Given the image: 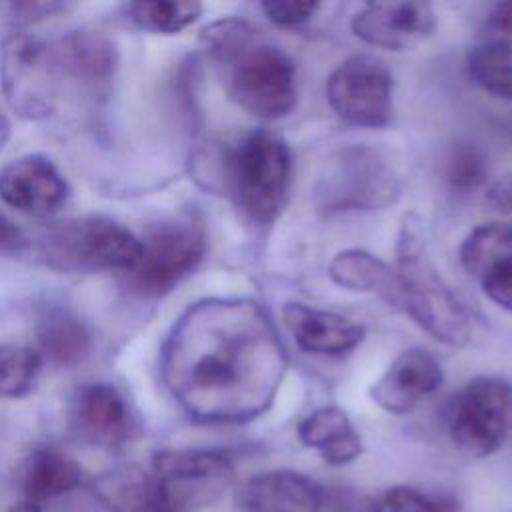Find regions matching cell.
Here are the masks:
<instances>
[{
	"label": "cell",
	"mask_w": 512,
	"mask_h": 512,
	"mask_svg": "<svg viewBox=\"0 0 512 512\" xmlns=\"http://www.w3.org/2000/svg\"><path fill=\"white\" fill-rule=\"evenodd\" d=\"M44 262L70 272H130L142 240L108 216H76L50 224L38 238Z\"/></svg>",
	"instance_id": "5"
},
{
	"label": "cell",
	"mask_w": 512,
	"mask_h": 512,
	"mask_svg": "<svg viewBox=\"0 0 512 512\" xmlns=\"http://www.w3.org/2000/svg\"><path fill=\"white\" fill-rule=\"evenodd\" d=\"M82 482L80 464L68 454L42 446L36 448L24 462L20 486L28 502L40 504L50 498L72 492Z\"/></svg>",
	"instance_id": "21"
},
{
	"label": "cell",
	"mask_w": 512,
	"mask_h": 512,
	"mask_svg": "<svg viewBox=\"0 0 512 512\" xmlns=\"http://www.w3.org/2000/svg\"><path fill=\"white\" fill-rule=\"evenodd\" d=\"M470 78L488 94L512 100V40L494 38L468 54Z\"/></svg>",
	"instance_id": "24"
},
{
	"label": "cell",
	"mask_w": 512,
	"mask_h": 512,
	"mask_svg": "<svg viewBox=\"0 0 512 512\" xmlns=\"http://www.w3.org/2000/svg\"><path fill=\"white\" fill-rule=\"evenodd\" d=\"M484 294L500 308L512 312V258L492 266L482 278Z\"/></svg>",
	"instance_id": "31"
},
{
	"label": "cell",
	"mask_w": 512,
	"mask_h": 512,
	"mask_svg": "<svg viewBox=\"0 0 512 512\" xmlns=\"http://www.w3.org/2000/svg\"><path fill=\"white\" fill-rule=\"evenodd\" d=\"M422 240L418 224L408 218L398 242L400 288L394 306L432 338L448 346H464L472 338L470 314L426 262Z\"/></svg>",
	"instance_id": "3"
},
{
	"label": "cell",
	"mask_w": 512,
	"mask_h": 512,
	"mask_svg": "<svg viewBox=\"0 0 512 512\" xmlns=\"http://www.w3.org/2000/svg\"><path fill=\"white\" fill-rule=\"evenodd\" d=\"M486 202L498 212H512V174H504L486 190Z\"/></svg>",
	"instance_id": "33"
},
{
	"label": "cell",
	"mask_w": 512,
	"mask_h": 512,
	"mask_svg": "<svg viewBox=\"0 0 512 512\" xmlns=\"http://www.w3.org/2000/svg\"><path fill=\"white\" fill-rule=\"evenodd\" d=\"M126 18L140 30L154 34H178L192 26L202 14L198 2H130Z\"/></svg>",
	"instance_id": "26"
},
{
	"label": "cell",
	"mask_w": 512,
	"mask_h": 512,
	"mask_svg": "<svg viewBox=\"0 0 512 512\" xmlns=\"http://www.w3.org/2000/svg\"><path fill=\"white\" fill-rule=\"evenodd\" d=\"M204 42L222 84L242 110L258 118L286 116L296 104L292 60L240 20H222L204 30Z\"/></svg>",
	"instance_id": "2"
},
{
	"label": "cell",
	"mask_w": 512,
	"mask_h": 512,
	"mask_svg": "<svg viewBox=\"0 0 512 512\" xmlns=\"http://www.w3.org/2000/svg\"><path fill=\"white\" fill-rule=\"evenodd\" d=\"M226 174L242 212L254 222H272L280 214L290 186V148L276 134L256 130L230 150Z\"/></svg>",
	"instance_id": "6"
},
{
	"label": "cell",
	"mask_w": 512,
	"mask_h": 512,
	"mask_svg": "<svg viewBox=\"0 0 512 512\" xmlns=\"http://www.w3.org/2000/svg\"><path fill=\"white\" fill-rule=\"evenodd\" d=\"M70 82L86 92L104 90L116 70V48L100 32L74 30L58 38Z\"/></svg>",
	"instance_id": "19"
},
{
	"label": "cell",
	"mask_w": 512,
	"mask_h": 512,
	"mask_svg": "<svg viewBox=\"0 0 512 512\" xmlns=\"http://www.w3.org/2000/svg\"><path fill=\"white\" fill-rule=\"evenodd\" d=\"M240 504L246 512H320L322 490L294 470H272L244 484Z\"/></svg>",
	"instance_id": "17"
},
{
	"label": "cell",
	"mask_w": 512,
	"mask_h": 512,
	"mask_svg": "<svg viewBox=\"0 0 512 512\" xmlns=\"http://www.w3.org/2000/svg\"><path fill=\"white\" fill-rule=\"evenodd\" d=\"M6 512H44L40 508V504H34V502H28V500H22L18 504H14L12 508H8Z\"/></svg>",
	"instance_id": "37"
},
{
	"label": "cell",
	"mask_w": 512,
	"mask_h": 512,
	"mask_svg": "<svg viewBox=\"0 0 512 512\" xmlns=\"http://www.w3.org/2000/svg\"><path fill=\"white\" fill-rule=\"evenodd\" d=\"M484 176H486L484 156L470 144L454 146L446 166L448 182L456 190H470V188H476L484 180Z\"/></svg>",
	"instance_id": "28"
},
{
	"label": "cell",
	"mask_w": 512,
	"mask_h": 512,
	"mask_svg": "<svg viewBox=\"0 0 512 512\" xmlns=\"http://www.w3.org/2000/svg\"><path fill=\"white\" fill-rule=\"evenodd\" d=\"M512 258V226L510 224H482L474 228L460 248V262L464 270L482 278L492 266Z\"/></svg>",
	"instance_id": "25"
},
{
	"label": "cell",
	"mask_w": 512,
	"mask_h": 512,
	"mask_svg": "<svg viewBox=\"0 0 512 512\" xmlns=\"http://www.w3.org/2000/svg\"><path fill=\"white\" fill-rule=\"evenodd\" d=\"M298 438L332 466H344L362 454L360 434L348 414L336 406H324L308 414L298 424Z\"/></svg>",
	"instance_id": "20"
},
{
	"label": "cell",
	"mask_w": 512,
	"mask_h": 512,
	"mask_svg": "<svg viewBox=\"0 0 512 512\" xmlns=\"http://www.w3.org/2000/svg\"><path fill=\"white\" fill-rule=\"evenodd\" d=\"M68 198L70 186L66 178L42 154H22L0 168V200L22 214L54 216Z\"/></svg>",
	"instance_id": "12"
},
{
	"label": "cell",
	"mask_w": 512,
	"mask_h": 512,
	"mask_svg": "<svg viewBox=\"0 0 512 512\" xmlns=\"http://www.w3.org/2000/svg\"><path fill=\"white\" fill-rule=\"evenodd\" d=\"M204 258V236L190 222H162L142 240V254L128 272L130 288L144 298H160L190 276Z\"/></svg>",
	"instance_id": "9"
},
{
	"label": "cell",
	"mask_w": 512,
	"mask_h": 512,
	"mask_svg": "<svg viewBox=\"0 0 512 512\" xmlns=\"http://www.w3.org/2000/svg\"><path fill=\"white\" fill-rule=\"evenodd\" d=\"M42 370V356L26 344L0 342V398L26 396Z\"/></svg>",
	"instance_id": "27"
},
{
	"label": "cell",
	"mask_w": 512,
	"mask_h": 512,
	"mask_svg": "<svg viewBox=\"0 0 512 512\" xmlns=\"http://www.w3.org/2000/svg\"><path fill=\"white\" fill-rule=\"evenodd\" d=\"M286 368L276 326L248 298L190 304L170 328L160 356L170 396L206 424H240L266 412Z\"/></svg>",
	"instance_id": "1"
},
{
	"label": "cell",
	"mask_w": 512,
	"mask_h": 512,
	"mask_svg": "<svg viewBox=\"0 0 512 512\" xmlns=\"http://www.w3.org/2000/svg\"><path fill=\"white\" fill-rule=\"evenodd\" d=\"M152 474L182 512L184 506L216 500L234 478V462L220 450H164L154 456Z\"/></svg>",
	"instance_id": "11"
},
{
	"label": "cell",
	"mask_w": 512,
	"mask_h": 512,
	"mask_svg": "<svg viewBox=\"0 0 512 512\" xmlns=\"http://www.w3.org/2000/svg\"><path fill=\"white\" fill-rule=\"evenodd\" d=\"M36 338L40 356H46L56 366H76L90 352V330L86 324L62 306H48L38 316Z\"/></svg>",
	"instance_id": "22"
},
{
	"label": "cell",
	"mask_w": 512,
	"mask_h": 512,
	"mask_svg": "<svg viewBox=\"0 0 512 512\" xmlns=\"http://www.w3.org/2000/svg\"><path fill=\"white\" fill-rule=\"evenodd\" d=\"M28 246V238L20 226L0 214V252H22Z\"/></svg>",
	"instance_id": "34"
},
{
	"label": "cell",
	"mask_w": 512,
	"mask_h": 512,
	"mask_svg": "<svg viewBox=\"0 0 512 512\" xmlns=\"http://www.w3.org/2000/svg\"><path fill=\"white\" fill-rule=\"evenodd\" d=\"M70 420L86 442L104 448L126 444L136 428L124 394L106 382H88L74 392Z\"/></svg>",
	"instance_id": "14"
},
{
	"label": "cell",
	"mask_w": 512,
	"mask_h": 512,
	"mask_svg": "<svg viewBox=\"0 0 512 512\" xmlns=\"http://www.w3.org/2000/svg\"><path fill=\"white\" fill-rule=\"evenodd\" d=\"M488 26L496 32L502 34H512V0L510 2H498L490 16H488Z\"/></svg>",
	"instance_id": "35"
},
{
	"label": "cell",
	"mask_w": 512,
	"mask_h": 512,
	"mask_svg": "<svg viewBox=\"0 0 512 512\" xmlns=\"http://www.w3.org/2000/svg\"><path fill=\"white\" fill-rule=\"evenodd\" d=\"M328 210H374L398 194V180L370 148L348 146L326 160L316 186Z\"/></svg>",
	"instance_id": "8"
},
{
	"label": "cell",
	"mask_w": 512,
	"mask_h": 512,
	"mask_svg": "<svg viewBox=\"0 0 512 512\" xmlns=\"http://www.w3.org/2000/svg\"><path fill=\"white\" fill-rule=\"evenodd\" d=\"M260 8L272 24L280 28H296L306 24L316 14L320 4L304 0H274L262 2Z\"/></svg>",
	"instance_id": "30"
},
{
	"label": "cell",
	"mask_w": 512,
	"mask_h": 512,
	"mask_svg": "<svg viewBox=\"0 0 512 512\" xmlns=\"http://www.w3.org/2000/svg\"><path fill=\"white\" fill-rule=\"evenodd\" d=\"M440 362L424 348L404 350L374 382L372 400L390 414H408L442 386Z\"/></svg>",
	"instance_id": "15"
},
{
	"label": "cell",
	"mask_w": 512,
	"mask_h": 512,
	"mask_svg": "<svg viewBox=\"0 0 512 512\" xmlns=\"http://www.w3.org/2000/svg\"><path fill=\"white\" fill-rule=\"evenodd\" d=\"M392 88L394 80L384 62L368 54H354L330 74L326 96L342 120L378 128L390 120Z\"/></svg>",
	"instance_id": "10"
},
{
	"label": "cell",
	"mask_w": 512,
	"mask_h": 512,
	"mask_svg": "<svg viewBox=\"0 0 512 512\" xmlns=\"http://www.w3.org/2000/svg\"><path fill=\"white\" fill-rule=\"evenodd\" d=\"M434 28L432 6L416 0L370 2L352 18V30L360 40L386 50H410L424 42Z\"/></svg>",
	"instance_id": "13"
},
{
	"label": "cell",
	"mask_w": 512,
	"mask_h": 512,
	"mask_svg": "<svg viewBox=\"0 0 512 512\" xmlns=\"http://www.w3.org/2000/svg\"><path fill=\"white\" fill-rule=\"evenodd\" d=\"M10 120H8V116L0 110V150L6 146V142H8V138H10Z\"/></svg>",
	"instance_id": "36"
},
{
	"label": "cell",
	"mask_w": 512,
	"mask_h": 512,
	"mask_svg": "<svg viewBox=\"0 0 512 512\" xmlns=\"http://www.w3.org/2000/svg\"><path fill=\"white\" fill-rule=\"evenodd\" d=\"M72 84L58 40L12 32L0 48V86L8 106L26 120L54 116Z\"/></svg>",
	"instance_id": "4"
},
{
	"label": "cell",
	"mask_w": 512,
	"mask_h": 512,
	"mask_svg": "<svg viewBox=\"0 0 512 512\" xmlns=\"http://www.w3.org/2000/svg\"><path fill=\"white\" fill-rule=\"evenodd\" d=\"M330 276L346 290L372 292L388 304H396L400 288L398 272L370 252L346 250L336 254L330 262Z\"/></svg>",
	"instance_id": "23"
},
{
	"label": "cell",
	"mask_w": 512,
	"mask_h": 512,
	"mask_svg": "<svg viewBox=\"0 0 512 512\" xmlns=\"http://www.w3.org/2000/svg\"><path fill=\"white\" fill-rule=\"evenodd\" d=\"M60 10H66V4L60 2H12L8 4V12L18 24H32L52 16Z\"/></svg>",
	"instance_id": "32"
},
{
	"label": "cell",
	"mask_w": 512,
	"mask_h": 512,
	"mask_svg": "<svg viewBox=\"0 0 512 512\" xmlns=\"http://www.w3.org/2000/svg\"><path fill=\"white\" fill-rule=\"evenodd\" d=\"M364 512H444L438 502L410 486H394L372 500Z\"/></svg>",
	"instance_id": "29"
},
{
	"label": "cell",
	"mask_w": 512,
	"mask_h": 512,
	"mask_svg": "<svg viewBox=\"0 0 512 512\" xmlns=\"http://www.w3.org/2000/svg\"><path fill=\"white\" fill-rule=\"evenodd\" d=\"M284 324L304 352L340 356L356 348L364 338V328L336 312L288 302L282 310Z\"/></svg>",
	"instance_id": "16"
},
{
	"label": "cell",
	"mask_w": 512,
	"mask_h": 512,
	"mask_svg": "<svg viewBox=\"0 0 512 512\" xmlns=\"http://www.w3.org/2000/svg\"><path fill=\"white\" fill-rule=\"evenodd\" d=\"M512 424V384L480 376L470 380L454 398L448 430L454 444L476 458L496 452Z\"/></svg>",
	"instance_id": "7"
},
{
	"label": "cell",
	"mask_w": 512,
	"mask_h": 512,
	"mask_svg": "<svg viewBox=\"0 0 512 512\" xmlns=\"http://www.w3.org/2000/svg\"><path fill=\"white\" fill-rule=\"evenodd\" d=\"M94 496L110 512H180L152 472L136 464L116 466L92 482Z\"/></svg>",
	"instance_id": "18"
}]
</instances>
